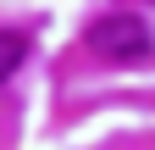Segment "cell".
<instances>
[{
  "label": "cell",
  "mask_w": 155,
  "mask_h": 150,
  "mask_svg": "<svg viewBox=\"0 0 155 150\" xmlns=\"http://www.w3.org/2000/svg\"><path fill=\"white\" fill-rule=\"evenodd\" d=\"M89 45L105 56V61H144V56L155 50V33L144 17H133V11H111L100 17V22L89 28Z\"/></svg>",
  "instance_id": "cell-1"
}]
</instances>
